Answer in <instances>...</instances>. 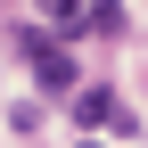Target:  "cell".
Segmentation results:
<instances>
[{
  "label": "cell",
  "instance_id": "obj_1",
  "mask_svg": "<svg viewBox=\"0 0 148 148\" xmlns=\"http://www.w3.org/2000/svg\"><path fill=\"white\" fill-rule=\"evenodd\" d=\"M16 49H25V58H33V74H41V90H58V99H74V58H66V49L58 41H49V33H16Z\"/></svg>",
  "mask_w": 148,
  "mask_h": 148
},
{
  "label": "cell",
  "instance_id": "obj_2",
  "mask_svg": "<svg viewBox=\"0 0 148 148\" xmlns=\"http://www.w3.org/2000/svg\"><path fill=\"white\" fill-rule=\"evenodd\" d=\"M74 123H115V132H132V107H123L115 90H74Z\"/></svg>",
  "mask_w": 148,
  "mask_h": 148
},
{
  "label": "cell",
  "instance_id": "obj_3",
  "mask_svg": "<svg viewBox=\"0 0 148 148\" xmlns=\"http://www.w3.org/2000/svg\"><path fill=\"white\" fill-rule=\"evenodd\" d=\"M90 8H99V0H41V16H49L58 33H82V25H90Z\"/></svg>",
  "mask_w": 148,
  "mask_h": 148
},
{
  "label": "cell",
  "instance_id": "obj_4",
  "mask_svg": "<svg viewBox=\"0 0 148 148\" xmlns=\"http://www.w3.org/2000/svg\"><path fill=\"white\" fill-rule=\"evenodd\" d=\"M82 148H99V140H82Z\"/></svg>",
  "mask_w": 148,
  "mask_h": 148
}]
</instances>
